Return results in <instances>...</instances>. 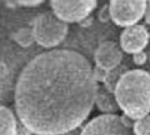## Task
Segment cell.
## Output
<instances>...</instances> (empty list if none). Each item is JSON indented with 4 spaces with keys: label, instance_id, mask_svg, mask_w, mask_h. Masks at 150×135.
I'll use <instances>...</instances> for the list:
<instances>
[{
    "label": "cell",
    "instance_id": "cell-1",
    "mask_svg": "<svg viewBox=\"0 0 150 135\" xmlns=\"http://www.w3.org/2000/svg\"><path fill=\"white\" fill-rule=\"evenodd\" d=\"M99 89L84 55L71 49L44 52L25 65L16 80V115L33 134L64 135L89 116Z\"/></svg>",
    "mask_w": 150,
    "mask_h": 135
},
{
    "label": "cell",
    "instance_id": "cell-2",
    "mask_svg": "<svg viewBox=\"0 0 150 135\" xmlns=\"http://www.w3.org/2000/svg\"><path fill=\"white\" fill-rule=\"evenodd\" d=\"M114 96L128 118H145L150 111V74L142 69L126 71L115 88Z\"/></svg>",
    "mask_w": 150,
    "mask_h": 135
},
{
    "label": "cell",
    "instance_id": "cell-3",
    "mask_svg": "<svg viewBox=\"0 0 150 135\" xmlns=\"http://www.w3.org/2000/svg\"><path fill=\"white\" fill-rule=\"evenodd\" d=\"M68 24L53 14L43 13L34 19L33 34L39 45L44 48H54L63 43L68 35Z\"/></svg>",
    "mask_w": 150,
    "mask_h": 135
},
{
    "label": "cell",
    "instance_id": "cell-4",
    "mask_svg": "<svg viewBox=\"0 0 150 135\" xmlns=\"http://www.w3.org/2000/svg\"><path fill=\"white\" fill-rule=\"evenodd\" d=\"M112 21L119 26L130 28L145 15L146 1L144 0H112L109 3Z\"/></svg>",
    "mask_w": 150,
    "mask_h": 135
},
{
    "label": "cell",
    "instance_id": "cell-5",
    "mask_svg": "<svg viewBox=\"0 0 150 135\" xmlns=\"http://www.w3.org/2000/svg\"><path fill=\"white\" fill-rule=\"evenodd\" d=\"M56 18L64 23L81 21L86 19L94 9L96 8V1L94 0H53L50 3Z\"/></svg>",
    "mask_w": 150,
    "mask_h": 135
},
{
    "label": "cell",
    "instance_id": "cell-6",
    "mask_svg": "<svg viewBox=\"0 0 150 135\" xmlns=\"http://www.w3.org/2000/svg\"><path fill=\"white\" fill-rule=\"evenodd\" d=\"M81 135H133L121 116L101 114L95 116L83 128Z\"/></svg>",
    "mask_w": 150,
    "mask_h": 135
},
{
    "label": "cell",
    "instance_id": "cell-7",
    "mask_svg": "<svg viewBox=\"0 0 150 135\" xmlns=\"http://www.w3.org/2000/svg\"><path fill=\"white\" fill-rule=\"evenodd\" d=\"M149 33L143 25H134L125 28L120 35V44L123 50L129 54H137L143 52L149 43Z\"/></svg>",
    "mask_w": 150,
    "mask_h": 135
},
{
    "label": "cell",
    "instance_id": "cell-8",
    "mask_svg": "<svg viewBox=\"0 0 150 135\" xmlns=\"http://www.w3.org/2000/svg\"><path fill=\"white\" fill-rule=\"evenodd\" d=\"M94 59H95L96 66H100L110 71L112 69L120 66V63L123 60V53L115 43L105 41V43L100 44L99 48L95 50Z\"/></svg>",
    "mask_w": 150,
    "mask_h": 135
},
{
    "label": "cell",
    "instance_id": "cell-9",
    "mask_svg": "<svg viewBox=\"0 0 150 135\" xmlns=\"http://www.w3.org/2000/svg\"><path fill=\"white\" fill-rule=\"evenodd\" d=\"M95 104L99 108V110H101L104 114H114L120 109L115 96H112V93L108 91L105 88L99 89V91H98Z\"/></svg>",
    "mask_w": 150,
    "mask_h": 135
},
{
    "label": "cell",
    "instance_id": "cell-10",
    "mask_svg": "<svg viewBox=\"0 0 150 135\" xmlns=\"http://www.w3.org/2000/svg\"><path fill=\"white\" fill-rule=\"evenodd\" d=\"M0 114H1V135H16L18 122L13 111L1 106L0 108Z\"/></svg>",
    "mask_w": 150,
    "mask_h": 135
},
{
    "label": "cell",
    "instance_id": "cell-11",
    "mask_svg": "<svg viewBox=\"0 0 150 135\" xmlns=\"http://www.w3.org/2000/svg\"><path fill=\"white\" fill-rule=\"evenodd\" d=\"M128 71V68L124 66V65H120V66L112 69V70H110L109 73H108V76L105 79V89L108 91H110L114 94L115 93V88L116 85H118L119 80L121 79V76L124 75V74Z\"/></svg>",
    "mask_w": 150,
    "mask_h": 135
},
{
    "label": "cell",
    "instance_id": "cell-12",
    "mask_svg": "<svg viewBox=\"0 0 150 135\" xmlns=\"http://www.w3.org/2000/svg\"><path fill=\"white\" fill-rule=\"evenodd\" d=\"M14 39L21 46H29L33 44V41L35 40L33 30H29V29H19L15 34H14Z\"/></svg>",
    "mask_w": 150,
    "mask_h": 135
},
{
    "label": "cell",
    "instance_id": "cell-13",
    "mask_svg": "<svg viewBox=\"0 0 150 135\" xmlns=\"http://www.w3.org/2000/svg\"><path fill=\"white\" fill-rule=\"evenodd\" d=\"M133 131L135 135H150V115L135 120L133 124Z\"/></svg>",
    "mask_w": 150,
    "mask_h": 135
},
{
    "label": "cell",
    "instance_id": "cell-14",
    "mask_svg": "<svg viewBox=\"0 0 150 135\" xmlns=\"http://www.w3.org/2000/svg\"><path fill=\"white\" fill-rule=\"evenodd\" d=\"M108 70H105V69H103L100 66H95V69H94V76H95L96 81H103L105 83V79L108 76Z\"/></svg>",
    "mask_w": 150,
    "mask_h": 135
},
{
    "label": "cell",
    "instance_id": "cell-15",
    "mask_svg": "<svg viewBox=\"0 0 150 135\" xmlns=\"http://www.w3.org/2000/svg\"><path fill=\"white\" fill-rule=\"evenodd\" d=\"M133 60H134V63L137 65H143V64H145V61H146V54H145L144 52L134 54L133 55Z\"/></svg>",
    "mask_w": 150,
    "mask_h": 135
},
{
    "label": "cell",
    "instance_id": "cell-16",
    "mask_svg": "<svg viewBox=\"0 0 150 135\" xmlns=\"http://www.w3.org/2000/svg\"><path fill=\"white\" fill-rule=\"evenodd\" d=\"M33 133L30 131V129L25 127L20 120L18 122V128H16V135H31Z\"/></svg>",
    "mask_w": 150,
    "mask_h": 135
},
{
    "label": "cell",
    "instance_id": "cell-17",
    "mask_svg": "<svg viewBox=\"0 0 150 135\" xmlns=\"http://www.w3.org/2000/svg\"><path fill=\"white\" fill-rule=\"evenodd\" d=\"M99 19H100L101 21H108L109 19H111V16H110V10H109V5L103 6V9H101L100 13H99Z\"/></svg>",
    "mask_w": 150,
    "mask_h": 135
},
{
    "label": "cell",
    "instance_id": "cell-18",
    "mask_svg": "<svg viewBox=\"0 0 150 135\" xmlns=\"http://www.w3.org/2000/svg\"><path fill=\"white\" fill-rule=\"evenodd\" d=\"M43 1H18L15 4H18V5H21V6H36L39 5V4H41Z\"/></svg>",
    "mask_w": 150,
    "mask_h": 135
},
{
    "label": "cell",
    "instance_id": "cell-19",
    "mask_svg": "<svg viewBox=\"0 0 150 135\" xmlns=\"http://www.w3.org/2000/svg\"><path fill=\"white\" fill-rule=\"evenodd\" d=\"M145 21L150 25V0L146 1V10H145Z\"/></svg>",
    "mask_w": 150,
    "mask_h": 135
},
{
    "label": "cell",
    "instance_id": "cell-20",
    "mask_svg": "<svg viewBox=\"0 0 150 135\" xmlns=\"http://www.w3.org/2000/svg\"><path fill=\"white\" fill-rule=\"evenodd\" d=\"M81 131H83V129H75V130H71V131H69L67 134H64V135H81Z\"/></svg>",
    "mask_w": 150,
    "mask_h": 135
}]
</instances>
